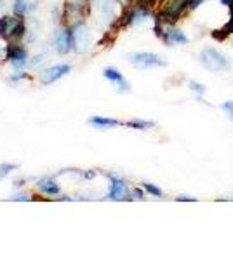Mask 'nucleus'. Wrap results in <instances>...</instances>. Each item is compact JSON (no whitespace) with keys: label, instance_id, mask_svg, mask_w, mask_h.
Segmentation results:
<instances>
[{"label":"nucleus","instance_id":"1","mask_svg":"<svg viewBox=\"0 0 233 261\" xmlns=\"http://www.w3.org/2000/svg\"><path fill=\"white\" fill-rule=\"evenodd\" d=\"M89 14V0H65V19L70 27L82 23Z\"/></svg>","mask_w":233,"mask_h":261},{"label":"nucleus","instance_id":"2","mask_svg":"<svg viewBox=\"0 0 233 261\" xmlns=\"http://www.w3.org/2000/svg\"><path fill=\"white\" fill-rule=\"evenodd\" d=\"M200 63L204 65V68H207L209 71H224L230 68V61L226 60V56L214 47H207L202 50Z\"/></svg>","mask_w":233,"mask_h":261},{"label":"nucleus","instance_id":"3","mask_svg":"<svg viewBox=\"0 0 233 261\" xmlns=\"http://www.w3.org/2000/svg\"><path fill=\"white\" fill-rule=\"evenodd\" d=\"M127 60L133 66L141 70H148V68H159V66H165L167 63L164 61V58H160L159 54L155 53H133L127 56Z\"/></svg>","mask_w":233,"mask_h":261},{"label":"nucleus","instance_id":"4","mask_svg":"<svg viewBox=\"0 0 233 261\" xmlns=\"http://www.w3.org/2000/svg\"><path fill=\"white\" fill-rule=\"evenodd\" d=\"M188 2L190 0H171L167 6L164 7V11L160 12L159 19L165 21V23L172 24L181 18V14L188 9Z\"/></svg>","mask_w":233,"mask_h":261},{"label":"nucleus","instance_id":"5","mask_svg":"<svg viewBox=\"0 0 233 261\" xmlns=\"http://www.w3.org/2000/svg\"><path fill=\"white\" fill-rule=\"evenodd\" d=\"M71 42H73V49L75 53L82 54L89 49V42H91V33L89 28L84 23H79L75 27H71Z\"/></svg>","mask_w":233,"mask_h":261},{"label":"nucleus","instance_id":"6","mask_svg":"<svg viewBox=\"0 0 233 261\" xmlns=\"http://www.w3.org/2000/svg\"><path fill=\"white\" fill-rule=\"evenodd\" d=\"M127 197H131L129 187L122 178H117V176H110V192H108V199L110 200H127Z\"/></svg>","mask_w":233,"mask_h":261},{"label":"nucleus","instance_id":"7","mask_svg":"<svg viewBox=\"0 0 233 261\" xmlns=\"http://www.w3.org/2000/svg\"><path fill=\"white\" fill-rule=\"evenodd\" d=\"M23 19L19 18H9V16H4L0 18V39H7V40H14L16 39V32L21 27Z\"/></svg>","mask_w":233,"mask_h":261},{"label":"nucleus","instance_id":"8","mask_svg":"<svg viewBox=\"0 0 233 261\" xmlns=\"http://www.w3.org/2000/svg\"><path fill=\"white\" fill-rule=\"evenodd\" d=\"M70 71H71V66L66 65V63H63V65H54V66H50V68L42 71L40 82L44 84V86L45 84H53V82L59 81L61 77H65V75H68Z\"/></svg>","mask_w":233,"mask_h":261},{"label":"nucleus","instance_id":"9","mask_svg":"<svg viewBox=\"0 0 233 261\" xmlns=\"http://www.w3.org/2000/svg\"><path fill=\"white\" fill-rule=\"evenodd\" d=\"M6 56H7V60L11 61V65L14 66L16 70L24 68L27 60H28L27 49L19 47V45H9V47L6 49Z\"/></svg>","mask_w":233,"mask_h":261},{"label":"nucleus","instance_id":"10","mask_svg":"<svg viewBox=\"0 0 233 261\" xmlns=\"http://www.w3.org/2000/svg\"><path fill=\"white\" fill-rule=\"evenodd\" d=\"M103 77L107 79V81H110V82L115 84L117 89L120 91V92H127V91H131V84L125 81L124 75H122L118 70H115V68H105V70H103Z\"/></svg>","mask_w":233,"mask_h":261},{"label":"nucleus","instance_id":"11","mask_svg":"<svg viewBox=\"0 0 233 261\" xmlns=\"http://www.w3.org/2000/svg\"><path fill=\"white\" fill-rule=\"evenodd\" d=\"M71 28L70 30H63L59 32L56 35V39H54V45H56V50L59 54H66L70 53L71 49H73V42H71Z\"/></svg>","mask_w":233,"mask_h":261},{"label":"nucleus","instance_id":"12","mask_svg":"<svg viewBox=\"0 0 233 261\" xmlns=\"http://www.w3.org/2000/svg\"><path fill=\"white\" fill-rule=\"evenodd\" d=\"M148 18H150V11H148L146 4H141V6L129 11V14L125 16L124 24H127V27H129V24H138V23H141V21H146Z\"/></svg>","mask_w":233,"mask_h":261},{"label":"nucleus","instance_id":"13","mask_svg":"<svg viewBox=\"0 0 233 261\" xmlns=\"http://www.w3.org/2000/svg\"><path fill=\"white\" fill-rule=\"evenodd\" d=\"M89 124L92 125V127L96 129H112V127H117V125H120L122 122L120 120H115V119H108V117H92V119H89Z\"/></svg>","mask_w":233,"mask_h":261},{"label":"nucleus","instance_id":"14","mask_svg":"<svg viewBox=\"0 0 233 261\" xmlns=\"http://www.w3.org/2000/svg\"><path fill=\"white\" fill-rule=\"evenodd\" d=\"M37 188L45 193V195H58L59 193V185L53 178H42L37 181Z\"/></svg>","mask_w":233,"mask_h":261},{"label":"nucleus","instance_id":"15","mask_svg":"<svg viewBox=\"0 0 233 261\" xmlns=\"http://www.w3.org/2000/svg\"><path fill=\"white\" fill-rule=\"evenodd\" d=\"M99 11L103 12V16H107L108 19H113L117 16V0H96Z\"/></svg>","mask_w":233,"mask_h":261},{"label":"nucleus","instance_id":"16","mask_svg":"<svg viewBox=\"0 0 233 261\" xmlns=\"http://www.w3.org/2000/svg\"><path fill=\"white\" fill-rule=\"evenodd\" d=\"M33 7H35V2H33V0H16L12 9H14L16 16L23 18L24 14H28V12L33 9Z\"/></svg>","mask_w":233,"mask_h":261},{"label":"nucleus","instance_id":"17","mask_svg":"<svg viewBox=\"0 0 233 261\" xmlns=\"http://www.w3.org/2000/svg\"><path fill=\"white\" fill-rule=\"evenodd\" d=\"M125 125L127 127H131V129H138V130H146V129H151L153 127V122H150V120H141V119H133V120H127L125 122Z\"/></svg>","mask_w":233,"mask_h":261},{"label":"nucleus","instance_id":"18","mask_svg":"<svg viewBox=\"0 0 233 261\" xmlns=\"http://www.w3.org/2000/svg\"><path fill=\"white\" fill-rule=\"evenodd\" d=\"M18 169V166L16 164H11V162H6V164H0V179L6 178L7 174H11L12 171Z\"/></svg>","mask_w":233,"mask_h":261},{"label":"nucleus","instance_id":"19","mask_svg":"<svg viewBox=\"0 0 233 261\" xmlns=\"http://www.w3.org/2000/svg\"><path fill=\"white\" fill-rule=\"evenodd\" d=\"M143 188L148 192V193H151L153 197H162V190H160L159 187H155V185H151V183H145L143 185Z\"/></svg>","mask_w":233,"mask_h":261},{"label":"nucleus","instance_id":"20","mask_svg":"<svg viewBox=\"0 0 233 261\" xmlns=\"http://www.w3.org/2000/svg\"><path fill=\"white\" fill-rule=\"evenodd\" d=\"M188 86H190V89L195 92V94H198V98H200V96L205 92V86H202V84H198V82H195V81L190 82Z\"/></svg>","mask_w":233,"mask_h":261},{"label":"nucleus","instance_id":"21","mask_svg":"<svg viewBox=\"0 0 233 261\" xmlns=\"http://www.w3.org/2000/svg\"><path fill=\"white\" fill-rule=\"evenodd\" d=\"M221 110L226 113L230 119H233V101H224V103L221 105Z\"/></svg>","mask_w":233,"mask_h":261},{"label":"nucleus","instance_id":"22","mask_svg":"<svg viewBox=\"0 0 233 261\" xmlns=\"http://www.w3.org/2000/svg\"><path fill=\"white\" fill-rule=\"evenodd\" d=\"M11 200H21V202H28V200H32L30 197L27 195V193H16V195H12L11 197Z\"/></svg>","mask_w":233,"mask_h":261},{"label":"nucleus","instance_id":"23","mask_svg":"<svg viewBox=\"0 0 233 261\" xmlns=\"http://www.w3.org/2000/svg\"><path fill=\"white\" fill-rule=\"evenodd\" d=\"M131 197H133V200H143V199H145L143 192H141V190H138V188H134V190L131 192Z\"/></svg>","mask_w":233,"mask_h":261},{"label":"nucleus","instance_id":"24","mask_svg":"<svg viewBox=\"0 0 233 261\" xmlns=\"http://www.w3.org/2000/svg\"><path fill=\"white\" fill-rule=\"evenodd\" d=\"M44 58H45V54H40V56H35L33 60L35 61H32V66H39L42 61H44Z\"/></svg>","mask_w":233,"mask_h":261},{"label":"nucleus","instance_id":"25","mask_svg":"<svg viewBox=\"0 0 233 261\" xmlns=\"http://www.w3.org/2000/svg\"><path fill=\"white\" fill-rule=\"evenodd\" d=\"M176 200H179V202H188V200H192V202H195L197 199H193V197H186V195H179Z\"/></svg>","mask_w":233,"mask_h":261},{"label":"nucleus","instance_id":"26","mask_svg":"<svg viewBox=\"0 0 233 261\" xmlns=\"http://www.w3.org/2000/svg\"><path fill=\"white\" fill-rule=\"evenodd\" d=\"M118 4H120V6H129L131 4V0H117Z\"/></svg>","mask_w":233,"mask_h":261},{"label":"nucleus","instance_id":"27","mask_svg":"<svg viewBox=\"0 0 233 261\" xmlns=\"http://www.w3.org/2000/svg\"><path fill=\"white\" fill-rule=\"evenodd\" d=\"M219 2H221L223 6H230V4L233 2V0H219Z\"/></svg>","mask_w":233,"mask_h":261},{"label":"nucleus","instance_id":"28","mask_svg":"<svg viewBox=\"0 0 233 261\" xmlns=\"http://www.w3.org/2000/svg\"><path fill=\"white\" fill-rule=\"evenodd\" d=\"M151 2H155V0H141V4H146V6H148V4H151Z\"/></svg>","mask_w":233,"mask_h":261},{"label":"nucleus","instance_id":"29","mask_svg":"<svg viewBox=\"0 0 233 261\" xmlns=\"http://www.w3.org/2000/svg\"><path fill=\"white\" fill-rule=\"evenodd\" d=\"M2 54H4V50H0V58H2Z\"/></svg>","mask_w":233,"mask_h":261}]
</instances>
